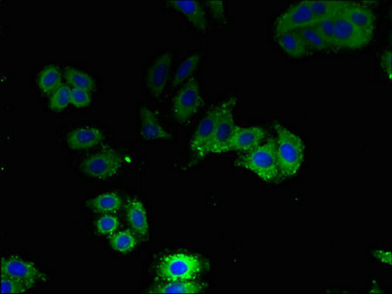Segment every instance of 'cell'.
<instances>
[{
  "label": "cell",
  "mask_w": 392,
  "mask_h": 294,
  "mask_svg": "<svg viewBox=\"0 0 392 294\" xmlns=\"http://www.w3.org/2000/svg\"><path fill=\"white\" fill-rule=\"evenodd\" d=\"M206 6L210 9L211 13L218 22H227V13H225L224 2L220 1H206Z\"/></svg>",
  "instance_id": "obj_32"
},
{
  "label": "cell",
  "mask_w": 392,
  "mask_h": 294,
  "mask_svg": "<svg viewBox=\"0 0 392 294\" xmlns=\"http://www.w3.org/2000/svg\"><path fill=\"white\" fill-rule=\"evenodd\" d=\"M64 78L67 84L73 89H82L88 92L96 89V83L91 76L77 69L66 67L64 70Z\"/></svg>",
  "instance_id": "obj_22"
},
{
  "label": "cell",
  "mask_w": 392,
  "mask_h": 294,
  "mask_svg": "<svg viewBox=\"0 0 392 294\" xmlns=\"http://www.w3.org/2000/svg\"><path fill=\"white\" fill-rule=\"evenodd\" d=\"M341 13L366 37L372 40L375 33V16L369 7L355 3V2H349L348 6L342 10Z\"/></svg>",
  "instance_id": "obj_11"
},
{
  "label": "cell",
  "mask_w": 392,
  "mask_h": 294,
  "mask_svg": "<svg viewBox=\"0 0 392 294\" xmlns=\"http://www.w3.org/2000/svg\"><path fill=\"white\" fill-rule=\"evenodd\" d=\"M275 128L277 134L275 141L280 177L282 180L294 177L303 165L305 144L300 137L279 123H275Z\"/></svg>",
  "instance_id": "obj_2"
},
{
  "label": "cell",
  "mask_w": 392,
  "mask_h": 294,
  "mask_svg": "<svg viewBox=\"0 0 392 294\" xmlns=\"http://www.w3.org/2000/svg\"><path fill=\"white\" fill-rule=\"evenodd\" d=\"M206 284L203 282L196 281H178L170 282L149 291V293H183V294H197L203 293L206 291Z\"/></svg>",
  "instance_id": "obj_18"
},
{
  "label": "cell",
  "mask_w": 392,
  "mask_h": 294,
  "mask_svg": "<svg viewBox=\"0 0 392 294\" xmlns=\"http://www.w3.org/2000/svg\"><path fill=\"white\" fill-rule=\"evenodd\" d=\"M209 265L199 256L187 253H174L165 256L156 267L159 279L170 283L194 281L208 269Z\"/></svg>",
  "instance_id": "obj_3"
},
{
  "label": "cell",
  "mask_w": 392,
  "mask_h": 294,
  "mask_svg": "<svg viewBox=\"0 0 392 294\" xmlns=\"http://www.w3.org/2000/svg\"><path fill=\"white\" fill-rule=\"evenodd\" d=\"M338 16V15H337ZM337 16L320 19L315 25L316 30L318 31L320 37L324 39L325 44L330 47H336V40H334V28H336V21Z\"/></svg>",
  "instance_id": "obj_27"
},
{
  "label": "cell",
  "mask_w": 392,
  "mask_h": 294,
  "mask_svg": "<svg viewBox=\"0 0 392 294\" xmlns=\"http://www.w3.org/2000/svg\"><path fill=\"white\" fill-rule=\"evenodd\" d=\"M313 15L307 1L295 4L279 16L275 23V35L284 33L297 32L308 27H313L318 22Z\"/></svg>",
  "instance_id": "obj_6"
},
{
  "label": "cell",
  "mask_w": 392,
  "mask_h": 294,
  "mask_svg": "<svg viewBox=\"0 0 392 294\" xmlns=\"http://www.w3.org/2000/svg\"><path fill=\"white\" fill-rule=\"evenodd\" d=\"M171 62H172L171 54L165 53L159 56L149 69L147 83H148L149 91L156 97L161 96L165 91L168 76H170Z\"/></svg>",
  "instance_id": "obj_13"
},
{
  "label": "cell",
  "mask_w": 392,
  "mask_h": 294,
  "mask_svg": "<svg viewBox=\"0 0 392 294\" xmlns=\"http://www.w3.org/2000/svg\"><path fill=\"white\" fill-rule=\"evenodd\" d=\"M71 89L68 85H63L49 99V108L54 112H61L70 104Z\"/></svg>",
  "instance_id": "obj_28"
},
{
  "label": "cell",
  "mask_w": 392,
  "mask_h": 294,
  "mask_svg": "<svg viewBox=\"0 0 392 294\" xmlns=\"http://www.w3.org/2000/svg\"><path fill=\"white\" fill-rule=\"evenodd\" d=\"M127 218L130 226L140 238H146L148 236V217L141 201L136 198L129 200L127 204Z\"/></svg>",
  "instance_id": "obj_17"
},
{
  "label": "cell",
  "mask_w": 392,
  "mask_h": 294,
  "mask_svg": "<svg viewBox=\"0 0 392 294\" xmlns=\"http://www.w3.org/2000/svg\"><path fill=\"white\" fill-rule=\"evenodd\" d=\"M32 284L24 283L18 279L1 276V293L8 294L24 293L33 288Z\"/></svg>",
  "instance_id": "obj_29"
},
{
  "label": "cell",
  "mask_w": 392,
  "mask_h": 294,
  "mask_svg": "<svg viewBox=\"0 0 392 294\" xmlns=\"http://www.w3.org/2000/svg\"><path fill=\"white\" fill-rule=\"evenodd\" d=\"M170 4L171 7L184 14L194 27L203 32L206 31L208 22L205 11L199 1H170Z\"/></svg>",
  "instance_id": "obj_16"
},
{
  "label": "cell",
  "mask_w": 392,
  "mask_h": 294,
  "mask_svg": "<svg viewBox=\"0 0 392 294\" xmlns=\"http://www.w3.org/2000/svg\"><path fill=\"white\" fill-rule=\"evenodd\" d=\"M109 243H111V248L117 252L128 253L134 250L136 248L137 239L132 232L122 231L113 234Z\"/></svg>",
  "instance_id": "obj_25"
},
{
  "label": "cell",
  "mask_w": 392,
  "mask_h": 294,
  "mask_svg": "<svg viewBox=\"0 0 392 294\" xmlns=\"http://www.w3.org/2000/svg\"><path fill=\"white\" fill-rule=\"evenodd\" d=\"M381 66L382 70L384 71L386 75H387V78H389V80H391L392 77V70H391V51H386L384 54H382V59H381Z\"/></svg>",
  "instance_id": "obj_33"
},
{
  "label": "cell",
  "mask_w": 392,
  "mask_h": 294,
  "mask_svg": "<svg viewBox=\"0 0 392 294\" xmlns=\"http://www.w3.org/2000/svg\"><path fill=\"white\" fill-rule=\"evenodd\" d=\"M203 105L201 92L197 80L191 78L180 89L173 102L175 118L180 123H186L198 112Z\"/></svg>",
  "instance_id": "obj_7"
},
{
  "label": "cell",
  "mask_w": 392,
  "mask_h": 294,
  "mask_svg": "<svg viewBox=\"0 0 392 294\" xmlns=\"http://www.w3.org/2000/svg\"><path fill=\"white\" fill-rule=\"evenodd\" d=\"M313 15L318 20L339 15L349 2L345 1H307Z\"/></svg>",
  "instance_id": "obj_23"
},
{
  "label": "cell",
  "mask_w": 392,
  "mask_h": 294,
  "mask_svg": "<svg viewBox=\"0 0 392 294\" xmlns=\"http://www.w3.org/2000/svg\"><path fill=\"white\" fill-rule=\"evenodd\" d=\"M296 33L300 35L301 39L304 40L309 49L324 51L329 49V46L325 44L324 39L320 37L318 31L316 30L315 26L297 31Z\"/></svg>",
  "instance_id": "obj_26"
},
{
  "label": "cell",
  "mask_w": 392,
  "mask_h": 294,
  "mask_svg": "<svg viewBox=\"0 0 392 294\" xmlns=\"http://www.w3.org/2000/svg\"><path fill=\"white\" fill-rule=\"evenodd\" d=\"M38 85L44 96H51L63 85V77L59 68L51 65L42 69L38 77Z\"/></svg>",
  "instance_id": "obj_20"
},
{
  "label": "cell",
  "mask_w": 392,
  "mask_h": 294,
  "mask_svg": "<svg viewBox=\"0 0 392 294\" xmlns=\"http://www.w3.org/2000/svg\"><path fill=\"white\" fill-rule=\"evenodd\" d=\"M140 113H141L142 119L141 135L144 139H149V141H154V139L168 141L172 139L170 132L163 129L156 114L146 107L142 108Z\"/></svg>",
  "instance_id": "obj_15"
},
{
  "label": "cell",
  "mask_w": 392,
  "mask_h": 294,
  "mask_svg": "<svg viewBox=\"0 0 392 294\" xmlns=\"http://www.w3.org/2000/svg\"><path fill=\"white\" fill-rule=\"evenodd\" d=\"M334 40L336 47L356 49L367 46L370 40L341 13L337 16L336 21Z\"/></svg>",
  "instance_id": "obj_10"
},
{
  "label": "cell",
  "mask_w": 392,
  "mask_h": 294,
  "mask_svg": "<svg viewBox=\"0 0 392 294\" xmlns=\"http://www.w3.org/2000/svg\"><path fill=\"white\" fill-rule=\"evenodd\" d=\"M236 102L237 99L235 97L227 99V105L216 125L210 144L206 147V155L210 153H228V146L237 128L234 116V108L236 105Z\"/></svg>",
  "instance_id": "obj_5"
},
{
  "label": "cell",
  "mask_w": 392,
  "mask_h": 294,
  "mask_svg": "<svg viewBox=\"0 0 392 294\" xmlns=\"http://www.w3.org/2000/svg\"><path fill=\"white\" fill-rule=\"evenodd\" d=\"M267 139L265 130L260 127H237L230 141L228 151L236 150L248 153L261 146Z\"/></svg>",
  "instance_id": "obj_12"
},
{
  "label": "cell",
  "mask_w": 392,
  "mask_h": 294,
  "mask_svg": "<svg viewBox=\"0 0 392 294\" xmlns=\"http://www.w3.org/2000/svg\"><path fill=\"white\" fill-rule=\"evenodd\" d=\"M1 276L18 279L34 286L38 282L46 281V276L33 263L19 257H10L2 260Z\"/></svg>",
  "instance_id": "obj_9"
},
{
  "label": "cell",
  "mask_w": 392,
  "mask_h": 294,
  "mask_svg": "<svg viewBox=\"0 0 392 294\" xmlns=\"http://www.w3.org/2000/svg\"><path fill=\"white\" fill-rule=\"evenodd\" d=\"M235 165L242 169L250 171L263 181H282L277 163V141L275 137H270L261 146L240 155L235 160Z\"/></svg>",
  "instance_id": "obj_1"
},
{
  "label": "cell",
  "mask_w": 392,
  "mask_h": 294,
  "mask_svg": "<svg viewBox=\"0 0 392 294\" xmlns=\"http://www.w3.org/2000/svg\"><path fill=\"white\" fill-rule=\"evenodd\" d=\"M96 227L99 234L109 236V234H113L120 227V220L115 216L106 215L97 220Z\"/></svg>",
  "instance_id": "obj_30"
},
{
  "label": "cell",
  "mask_w": 392,
  "mask_h": 294,
  "mask_svg": "<svg viewBox=\"0 0 392 294\" xmlns=\"http://www.w3.org/2000/svg\"><path fill=\"white\" fill-rule=\"evenodd\" d=\"M373 254H374L375 257L377 258V260L384 263V264L391 266L392 254L391 250H382V249H379V250H375Z\"/></svg>",
  "instance_id": "obj_34"
},
{
  "label": "cell",
  "mask_w": 392,
  "mask_h": 294,
  "mask_svg": "<svg viewBox=\"0 0 392 294\" xmlns=\"http://www.w3.org/2000/svg\"><path fill=\"white\" fill-rule=\"evenodd\" d=\"M199 60H201V54L199 53H195L185 59L175 73L172 87H178V85H182L185 80L189 79L198 67Z\"/></svg>",
  "instance_id": "obj_24"
},
{
  "label": "cell",
  "mask_w": 392,
  "mask_h": 294,
  "mask_svg": "<svg viewBox=\"0 0 392 294\" xmlns=\"http://www.w3.org/2000/svg\"><path fill=\"white\" fill-rule=\"evenodd\" d=\"M104 139L103 132L96 128H81L69 132L67 144L73 150H84L97 146Z\"/></svg>",
  "instance_id": "obj_14"
},
{
  "label": "cell",
  "mask_w": 392,
  "mask_h": 294,
  "mask_svg": "<svg viewBox=\"0 0 392 294\" xmlns=\"http://www.w3.org/2000/svg\"><path fill=\"white\" fill-rule=\"evenodd\" d=\"M277 40L280 47L294 58H301L310 52L309 47L296 32L284 33L277 35Z\"/></svg>",
  "instance_id": "obj_19"
},
{
  "label": "cell",
  "mask_w": 392,
  "mask_h": 294,
  "mask_svg": "<svg viewBox=\"0 0 392 294\" xmlns=\"http://www.w3.org/2000/svg\"><path fill=\"white\" fill-rule=\"evenodd\" d=\"M122 167V159L113 149L104 148L92 154L83 161L81 170L85 175L99 180H108L120 172Z\"/></svg>",
  "instance_id": "obj_4"
},
{
  "label": "cell",
  "mask_w": 392,
  "mask_h": 294,
  "mask_svg": "<svg viewBox=\"0 0 392 294\" xmlns=\"http://www.w3.org/2000/svg\"><path fill=\"white\" fill-rule=\"evenodd\" d=\"M91 96L90 92L82 91V89H71L70 103L74 107L84 108L91 104Z\"/></svg>",
  "instance_id": "obj_31"
},
{
  "label": "cell",
  "mask_w": 392,
  "mask_h": 294,
  "mask_svg": "<svg viewBox=\"0 0 392 294\" xmlns=\"http://www.w3.org/2000/svg\"><path fill=\"white\" fill-rule=\"evenodd\" d=\"M121 198L116 193L101 194L96 198L88 201L87 206L97 213H115L121 208Z\"/></svg>",
  "instance_id": "obj_21"
},
{
  "label": "cell",
  "mask_w": 392,
  "mask_h": 294,
  "mask_svg": "<svg viewBox=\"0 0 392 294\" xmlns=\"http://www.w3.org/2000/svg\"><path fill=\"white\" fill-rule=\"evenodd\" d=\"M227 105V101L220 103V105L211 108L206 114V117L199 123L198 129L195 132L193 139H192V149L201 157L206 156V147L213 132H215L216 125L220 121V116Z\"/></svg>",
  "instance_id": "obj_8"
}]
</instances>
